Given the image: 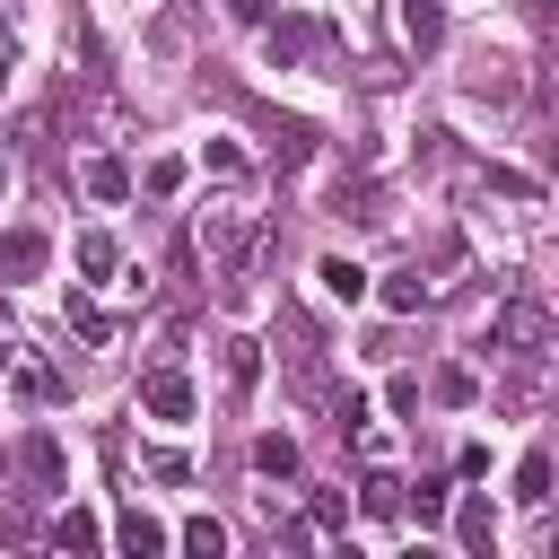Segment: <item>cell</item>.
I'll return each instance as SVG.
<instances>
[{
	"label": "cell",
	"mask_w": 559,
	"mask_h": 559,
	"mask_svg": "<svg viewBox=\"0 0 559 559\" xmlns=\"http://www.w3.org/2000/svg\"><path fill=\"white\" fill-rule=\"evenodd\" d=\"M192 245H201V262H210V280H218V288H245V280H253V262H262V245H271V218H262V210H245V201H218V210H201Z\"/></svg>",
	"instance_id": "1"
},
{
	"label": "cell",
	"mask_w": 559,
	"mask_h": 559,
	"mask_svg": "<svg viewBox=\"0 0 559 559\" xmlns=\"http://www.w3.org/2000/svg\"><path fill=\"white\" fill-rule=\"evenodd\" d=\"M559 341V323H550V306H533V297H507L498 314H489V349H507V358H542Z\"/></svg>",
	"instance_id": "2"
},
{
	"label": "cell",
	"mask_w": 559,
	"mask_h": 559,
	"mask_svg": "<svg viewBox=\"0 0 559 559\" xmlns=\"http://www.w3.org/2000/svg\"><path fill=\"white\" fill-rule=\"evenodd\" d=\"M140 411H148L157 428H183V419L201 411V393H192V376H183L175 358H157V367L140 376Z\"/></svg>",
	"instance_id": "3"
},
{
	"label": "cell",
	"mask_w": 559,
	"mask_h": 559,
	"mask_svg": "<svg viewBox=\"0 0 559 559\" xmlns=\"http://www.w3.org/2000/svg\"><path fill=\"white\" fill-rule=\"evenodd\" d=\"M262 52H271V70H288V61H306V52H332V26L280 17V26H262Z\"/></svg>",
	"instance_id": "4"
},
{
	"label": "cell",
	"mask_w": 559,
	"mask_h": 559,
	"mask_svg": "<svg viewBox=\"0 0 559 559\" xmlns=\"http://www.w3.org/2000/svg\"><path fill=\"white\" fill-rule=\"evenodd\" d=\"M44 253H52V245H44V227H9V236H0V288L35 280V271H44Z\"/></svg>",
	"instance_id": "5"
},
{
	"label": "cell",
	"mask_w": 559,
	"mask_h": 559,
	"mask_svg": "<svg viewBox=\"0 0 559 559\" xmlns=\"http://www.w3.org/2000/svg\"><path fill=\"white\" fill-rule=\"evenodd\" d=\"M218 376H227V402H245L253 384H262V341H218Z\"/></svg>",
	"instance_id": "6"
},
{
	"label": "cell",
	"mask_w": 559,
	"mask_h": 559,
	"mask_svg": "<svg viewBox=\"0 0 559 559\" xmlns=\"http://www.w3.org/2000/svg\"><path fill=\"white\" fill-rule=\"evenodd\" d=\"M393 26H402L411 52H437V44H445V9H437V0H393Z\"/></svg>",
	"instance_id": "7"
},
{
	"label": "cell",
	"mask_w": 559,
	"mask_h": 559,
	"mask_svg": "<svg viewBox=\"0 0 559 559\" xmlns=\"http://www.w3.org/2000/svg\"><path fill=\"white\" fill-rule=\"evenodd\" d=\"M61 323H70L87 349H114V341H122V332H114V314H105L96 297H70V306H61Z\"/></svg>",
	"instance_id": "8"
},
{
	"label": "cell",
	"mask_w": 559,
	"mask_h": 559,
	"mask_svg": "<svg viewBox=\"0 0 559 559\" xmlns=\"http://www.w3.org/2000/svg\"><path fill=\"white\" fill-rule=\"evenodd\" d=\"M17 463H26V472H35L44 489H52L61 472H70V454H61V437H44V428H26V437H17Z\"/></svg>",
	"instance_id": "9"
},
{
	"label": "cell",
	"mask_w": 559,
	"mask_h": 559,
	"mask_svg": "<svg viewBox=\"0 0 559 559\" xmlns=\"http://www.w3.org/2000/svg\"><path fill=\"white\" fill-rule=\"evenodd\" d=\"M454 542H463V550H489V542H498V507H489L480 489L454 507Z\"/></svg>",
	"instance_id": "10"
},
{
	"label": "cell",
	"mask_w": 559,
	"mask_h": 559,
	"mask_svg": "<svg viewBox=\"0 0 559 559\" xmlns=\"http://www.w3.org/2000/svg\"><path fill=\"white\" fill-rule=\"evenodd\" d=\"M79 183H87V201H131V166L122 157H87Z\"/></svg>",
	"instance_id": "11"
},
{
	"label": "cell",
	"mask_w": 559,
	"mask_h": 559,
	"mask_svg": "<svg viewBox=\"0 0 559 559\" xmlns=\"http://www.w3.org/2000/svg\"><path fill=\"white\" fill-rule=\"evenodd\" d=\"M314 280H323V297H341V306H358V297H367V271H358L349 253H323V262H314Z\"/></svg>",
	"instance_id": "12"
},
{
	"label": "cell",
	"mask_w": 559,
	"mask_h": 559,
	"mask_svg": "<svg viewBox=\"0 0 559 559\" xmlns=\"http://www.w3.org/2000/svg\"><path fill=\"white\" fill-rule=\"evenodd\" d=\"M253 472L288 480V472H297V437H288V428H262V437H253Z\"/></svg>",
	"instance_id": "13"
},
{
	"label": "cell",
	"mask_w": 559,
	"mask_h": 559,
	"mask_svg": "<svg viewBox=\"0 0 559 559\" xmlns=\"http://www.w3.org/2000/svg\"><path fill=\"white\" fill-rule=\"evenodd\" d=\"M44 542H52V550H96L105 533H96V515H79V507H70V515H52V524H44Z\"/></svg>",
	"instance_id": "14"
},
{
	"label": "cell",
	"mask_w": 559,
	"mask_h": 559,
	"mask_svg": "<svg viewBox=\"0 0 559 559\" xmlns=\"http://www.w3.org/2000/svg\"><path fill=\"white\" fill-rule=\"evenodd\" d=\"M9 384H17V402H52V393H61V376H52L44 358H17V367H9Z\"/></svg>",
	"instance_id": "15"
},
{
	"label": "cell",
	"mask_w": 559,
	"mask_h": 559,
	"mask_svg": "<svg viewBox=\"0 0 559 559\" xmlns=\"http://www.w3.org/2000/svg\"><path fill=\"white\" fill-rule=\"evenodd\" d=\"M114 542H122V550H166V542H175V533H166V524H157V515H140V507H131V515H122V524H114Z\"/></svg>",
	"instance_id": "16"
},
{
	"label": "cell",
	"mask_w": 559,
	"mask_h": 559,
	"mask_svg": "<svg viewBox=\"0 0 559 559\" xmlns=\"http://www.w3.org/2000/svg\"><path fill=\"white\" fill-rule=\"evenodd\" d=\"M79 271H87V280H114V271H122V245H114V236H79Z\"/></svg>",
	"instance_id": "17"
},
{
	"label": "cell",
	"mask_w": 559,
	"mask_h": 559,
	"mask_svg": "<svg viewBox=\"0 0 559 559\" xmlns=\"http://www.w3.org/2000/svg\"><path fill=\"white\" fill-rule=\"evenodd\" d=\"M515 498H524V507H542V498H550V454H542V445L515 463Z\"/></svg>",
	"instance_id": "18"
},
{
	"label": "cell",
	"mask_w": 559,
	"mask_h": 559,
	"mask_svg": "<svg viewBox=\"0 0 559 559\" xmlns=\"http://www.w3.org/2000/svg\"><path fill=\"white\" fill-rule=\"evenodd\" d=\"M384 306H393V314H419V306H428V280H419V271H393V280H384Z\"/></svg>",
	"instance_id": "19"
},
{
	"label": "cell",
	"mask_w": 559,
	"mask_h": 559,
	"mask_svg": "<svg viewBox=\"0 0 559 559\" xmlns=\"http://www.w3.org/2000/svg\"><path fill=\"white\" fill-rule=\"evenodd\" d=\"M175 542H183V550H201V559H218V550H227V524H218V515H192Z\"/></svg>",
	"instance_id": "20"
},
{
	"label": "cell",
	"mask_w": 559,
	"mask_h": 559,
	"mask_svg": "<svg viewBox=\"0 0 559 559\" xmlns=\"http://www.w3.org/2000/svg\"><path fill=\"white\" fill-rule=\"evenodd\" d=\"M140 183H148V201H175V192H183V157H148Z\"/></svg>",
	"instance_id": "21"
},
{
	"label": "cell",
	"mask_w": 559,
	"mask_h": 559,
	"mask_svg": "<svg viewBox=\"0 0 559 559\" xmlns=\"http://www.w3.org/2000/svg\"><path fill=\"white\" fill-rule=\"evenodd\" d=\"M463 87H472V96H498V105H507V96H515V79H507V61H480V70H472V79H463Z\"/></svg>",
	"instance_id": "22"
},
{
	"label": "cell",
	"mask_w": 559,
	"mask_h": 559,
	"mask_svg": "<svg viewBox=\"0 0 559 559\" xmlns=\"http://www.w3.org/2000/svg\"><path fill=\"white\" fill-rule=\"evenodd\" d=\"M437 402H454V411L480 402V376H472V367H445V376H437Z\"/></svg>",
	"instance_id": "23"
},
{
	"label": "cell",
	"mask_w": 559,
	"mask_h": 559,
	"mask_svg": "<svg viewBox=\"0 0 559 559\" xmlns=\"http://www.w3.org/2000/svg\"><path fill=\"white\" fill-rule=\"evenodd\" d=\"M402 507H411V524H419V533H437V524H445V489H428V480H419V498H402Z\"/></svg>",
	"instance_id": "24"
},
{
	"label": "cell",
	"mask_w": 559,
	"mask_h": 559,
	"mask_svg": "<svg viewBox=\"0 0 559 559\" xmlns=\"http://www.w3.org/2000/svg\"><path fill=\"white\" fill-rule=\"evenodd\" d=\"M314 157V131L306 122H280V166H306Z\"/></svg>",
	"instance_id": "25"
},
{
	"label": "cell",
	"mask_w": 559,
	"mask_h": 559,
	"mask_svg": "<svg viewBox=\"0 0 559 559\" xmlns=\"http://www.w3.org/2000/svg\"><path fill=\"white\" fill-rule=\"evenodd\" d=\"M201 166H210V175H218V183H245V157H236V148H227V140H210V148H201Z\"/></svg>",
	"instance_id": "26"
},
{
	"label": "cell",
	"mask_w": 559,
	"mask_h": 559,
	"mask_svg": "<svg viewBox=\"0 0 559 559\" xmlns=\"http://www.w3.org/2000/svg\"><path fill=\"white\" fill-rule=\"evenodd\" d=\"M367 515H402V480H393V472L367 480Z\"/></svg>",
	"instance_id": "27"
},
{
	"label": "cell",
	"mask_w": 559,
	"mask_h": 559,
	"mask_svg": "<svg viewBox=\"0 0 559 559\" xmlns=\"http://www.w3.org/2000/svg\"><path fill=\"white\" fill-rule=\"evenodd\" d=\"M341 524H349V507H341L332 489H314V533H341Z\"/></svg>",
	"instance_id": "28"
},
{
	"label": "cell",
	"mask_w": 559,
	"mask_h": 559,
	"mask_svg": "<svg viewBox=\"0 0 559 559\" xmlns=\"http://www.w3.org/2000/svg\"><path fill=\"white\" fill-rule=\"evenodd\" d=\"M227 17H245V26H262V0H227Z\"/></svg>",
	"instance_id": "29"
},
{
	"label": "cell",
	"mask_w": 559,
	"mask_h": 559,
	"mask_svg": "<svg viewBox=\"0 0 559 559\" xmlns=\"http://www.w3.org/2000/svg\"><path fill=\"white\" fill-rule=\"evenodd\" d=\"M9 367H17V341H0V376H9Z\"/></svg>",
	"instance_id": "30"
},
{
	"label": "cell",
	"mask_w": 559,
	"mask_h": 559,
	"mask_svg": "<svg viewBox=\"0 0 559 559\" xmlns=\"http://www.w3.org/2000/svg\"><path fill=\"white\" fill-rule=\"evenodd\" d=\"M550 166H559V131H550Z\"/></svg>",
	"instance_id": "31"
},
{
	"label": "cell",
	"mask_w": 559,
	"mask_h": 559,
	"mask_svg": "<svg viewBox=\"0 0 559 559\" xmlns=\"http://www.w3.org/2000/svg\"><path fill=\"white\" fill-rule=\"evenodd\" d=\"M0 192H9V166H0Z\"/></svg>",
	"instance_id": "32"
}]
</instances>
